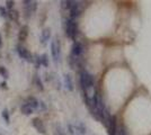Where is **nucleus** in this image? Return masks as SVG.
<instances>
[{
    "instance_id": "obj_8",
    "label": "nucleus",
    "mask_w": 151,
    "mask_h": 135,
    "mask_svg": "<svg viewBox=\"0 0 151 135\" xmlns=\"http://www.w3.org/2000/svg\"><path fill=\"white\" fill-rule=\"evenodd\" d=\"M26 104H28L29 106H31L33 109H37L38 106H40V104H38V100L37 99H35V98H33V97H29L27 100H26Z\"/></svg>"
},
{
    "instance_id": "obj_4",
    "label": "nucleus",
    "mask_w": 151,
    "mask_h": 135,
    "mask_svg": "<svg viewBox=\"0 0 151 135\" xmlns=\"http://www.w3.org/2000/svg\"><path fill=\"white\" fill-rule=\"evenodd\" d=\"M16 51H17L18 55L23 59V60H25V61H29V62L33 61V56H32V54L29 53V51H28L27 49L24 47V46L18 45V46L16 47Z\"/></svg>"
},
{
    "instance_id": "obj_5",
    "label": "nucleus",
    "mask_w": 151,
    "mask_h": 135,
    "mask_svg": "<svg viewBox=\"0 0 151 135\" xmlns=\"http://www.w3.org/2000/svg\"><path fill=\"white\" fill-rule=\"evenodd\" d=\"M83 52V46H82L81 43L79 42H75L73 45H72V49H71V55L75 59L79 58Z\"/></svg>"
},
{
    "instance_id": "obj_10",
    "label": "nucleus",
    "mask_w": 151,
    "mask_h": 135,
    "mask_svg": "<svg viewBox=\"0 0 151 135\" xmlns=\"http://www.w3.org/2000/svg\"><path fill=\"white\" fill-rule=\"evenodd\" d=\"M33 124H34V126H35L41 133H44L45 129H44V126H43V123L41 122L40 119H34V121H33Z\"/></svg>"
},
{
    "instance_id": "obj_9",
    "label": "nucleus",
    "mask_w": 151,
    "mask_h": 135,
    "mask_svg": "<svg viewBox=\"0 0 151 135\" xmlns=\"http://www.w3.org/2000/svg\"><path fill=\"white\" fill-rule=\"evenodd\" d=\"M20 110H22V113H23L24 115H31V114H33V111H34V109L32 108L28 104H26V103L20 107Z\"/></svg>"
},
{
    "instance_id": "obj_11",
    "label": "nucleus",
    "mask_w": 151,
    "mask_h": 135,
    "mask_svg": "<svg viewBox=\"0 0 151 135\" xmlns=\"http://www.w3.org/2000/svg\"><path fill=\"white\" fill-rule=\"evenodd\" d=\"M64 84H65V88L68 90H72L73 87H72V81L70 79L69 76H64Z\"/></svg>"
},
{
    "instance_id": "obj_16",
    "label": "nucleus",
    "mask_w": 151,
    "mask_h": 135,
    "mask_svg": "<svg viewBox=\"0 0 151 135\" xmlns=\"http://www.w3.org/2000/svg\"><path fill=\"white\" fill-rule=\"evenodd\" d=\"M7 4H8V7H13V1H10V2H7Z\"/></svg>"
},
{
    "instance_id": "obj_13",
    "label": "nucleus",
    "mask_w": 151,
    "mask_h": 135,
    "mask_svg": "<svg viewBox=\"0 0 151 135\" xmlns=\"http://www.w3.org/2000/svg\"><path fill=\"white\" fill-rule=\"evenodd\" d=\"M41 61H42V64L43 65H47V56L46 55H42L41 56Z\"/></svg>"
},
{
    "instance_id": "obj_7",
    "label": "nucleus",
    "mask_w": 151,
    "mask_h": 135,
    "mask_svg": "<svg viewBox=\"0 0 151 135\" xmlns=\"http://www.w3.org/2000/svg\"><path fill=\"white\" fill-rule=\"evenodd\" d=\"M51 37V32L49 28H46L44 29L43 32H42V35H41V42H42V44H45Z\"/></svg>"
},
{
    "instance_id": "obj_3",
    "label": "nucleus",
    "mask_w": 151,
    "mask_h": 135,
    "mask_svg": "<svg viewBox=\"0 0 151 135\" xmlns=\"http://www.w3.org/2000/svg\"><path fill=\"white\" fill-rule=\"evenodd\" d=\"M51 52H52V56L53 60L57 62L60 60V55H61V46H60V42L58 39H54L51 43Z\"/></svg>"
},
{
    "instance_id": "obj_2",
    "label": "nucleus",
    "mask_w": 151,
    "mask_h": 135,
    "mask_svg": "<svg viewBox=\"0 0 151 135\" xmlns=\"http://www.w3.org/2000/svg\"><path fill=\"white\" fill-rule=\"evenodd\" d=\"M65 34H67V36L70 37V39H76V35H77V33H78V26H77V21L76 19L73 18H68V19L65 20Z\"/></svg>"
},
{
    "instance_id": "obj_12",
    "label": "nucleus",
    "mask_w": 151,
    "mask_h": 135,
    "mask_svg": "<svg viewBox=\"0 0 151 135\" xmlns=\"http://www.w3.org/2000/svg\"><path fill=\"white\" fill-rule=\"evenodd\" d=\"M27 34H28V28L27 27H23L20 33H19V39L20 41H24L27 37Z\"/></svg>"
},
{
    "instance_id": "obj_6",
    "label": "nucleus",
    "mask_w": 151,
    "mask_h": 135,
    "mask_svg": "<svg viewBox=\"0 0 151 135\" xmlns=\"http://www.w3.org/2000/svg\"><path fill=\"white\" fill-rule=\"evenodd\" d=\"M24 4H25L24 5V10L26 13V16H31L32 13H34L35 9H36V2H34V1H25Z\"/></svg>"
},
{
    "instance_id": "obj_17",
    "label": "nucleus",
    "mask_w": 151,
    "mask_h": 135,
    "mask_svg": "<svg viewBox=\"0 0 151 135\" xmlns=\"http://www.w3.org/2000/svg\"><path fill=\"white\" fill-rule=\"evenodd\" d=\"M0 45H1V37H0Z\"/></svg>"
},
{
    "instance_id": "obj_14",
    "label": "nucleus",
    "mask_w": 151,
    "mask_h": 135,
    "mask_svg": "<svg viewBox=\"0 0 151 135\" xmlns=\"http://www.w3.org/2000/svg\"><path fill=\"white\" fill-rule=\"evenodd\" d=\"M2 116L5 117L6 122H7V123H9V117H8V114H7V110H4V113H2Z\"/></svg>"
},
{
    "instance_id": "obj_1",
    "label": "nucleus",
    "mask_w": 151,
    "mask_h": 135,
    "mask_svg": "<svg viewBox=\"0 0 151 135\" xmlns=\"http://www.w3.org/2000/svg\"><path fill=\"white\" fill-rule=\"evenodd\" d=\"M80 84H81L82 89L85 90L86 92H88V90L93 89V87H94L93 76L87 71H82L80 73Z\"/></svg>"
},
{
    "instance_id": "obj_15",
    "label": "nucleus",
    "mask_w": 151,
    "mask_h": 135,
    "mask_svg": "<svg viewBox=\"0 0 151 135\" xmlns=\"http://www.w3.org/2000/svg\"><path fill=\"white\" fill-rule=\"evenodd\" d=\"M0 73H2L4 76H5V78H7L6 76H7V71H6V69L5 68H0Z\"/></svg>"
}]
</instances>
